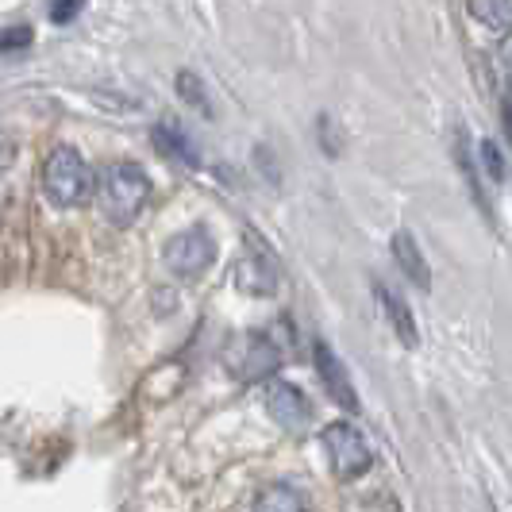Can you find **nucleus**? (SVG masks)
<instances>
[{"label":"nucleus","mask_w":512,"mask_h":512,"mask_svg":"<svg viewBox=\"0 0 512 512\" xmlns=\"http://www.w3.org/2000/svg\"><path fill=\"white\" fill-rule=\"evenodd\" d=\"M97 205L112 228H131L151 197V178L139 162H108L97 174Z\"/></svg>","instance_id":"1"},{"label":"nucleus","mask_w":512,"mask_h":512,"mask_svg":"<svg viewBox=\"0 0 512 512\" xmlns=\"http://www.w3.org/2000/svg\"><path fill=\"white\" fill-rule=\"evenodd\" d=\"M97 189L93 166L74 147H54L43 162V193L54 208H77Z\"/></svg>","instance_id":"2"},{"label":"nucleus","mask_w":512,"mask_h":512,"mask_svg":"<svg viewBox=\"0 0 512 512\" xmlns=\"http://www.w3.org/2000/svg\"><path fill=\"white\" fill-rule=\"evenodd\" d=\"M320 443H324V451H328V466L335 470V478H343V482L362 478V474L374 466V451H370L366 436H362L355 424H347V420L328 424V428L320 432Z\"/></svg>","instance_id":"3"},{"label":"nucleus","mask_w":512,"mask_h":512,"mask_svg":"<svg viewBox=\"0 0 512 512\" xmlns=\"http://www.w3.org/2000/svg\"><path fill=\"white\" fill-rule=\"evenodd\" d=\"M162 262H166V270L178 274V278H201L208 266L216 262V239H212V231L201 228V224L178 231V235L166 243Z\"/></svg>","instance_id":"4"},{"label":"nucleus","mask_w":512,"mask_h":512,"mask_svg":"<svg viewBox=\"0 0 512 512\" xmlns=\"http://www.w3.org/2000/svg\"><path fill=\"white\" fill-rule=\"evenodd\" d=\"M278 362H282V355H278V347H274L270 335L247 332L231 343L228 370L239 382H270V374L278 370Z\"/></svg>","instance_id":"5"},{"label":"nucleus","mask_w":512,"mask_h":512,"mask_svg":"<svg viewBox=\"0 0 512 512\" xmlns=\"http://www.w3.org/2000/svg\"><path fill=\"white\" fill-rule=\"evenodd\" d=\"M262 405H266V412L282 424L285 432H293V436L308 432V424H312V401L301 393V385L270 378V382L262 385Z\"/></svg>","instance_id":"6"},{"label":"nucleus","mask_w":512,"mask_h":512,"mask_svg":"<svg viewBox=\"0 0 512 512\" xmlns=\"http://www.w3.org/2000/svg\"><path fill=\"white\" fill-rule=\"evenodd\" d=\"M312 362H316V374H320L324 389L332 393L335 405L347 412H359V393H355V385L347 378V366L339 362V355H335L332 347L328 343H316L312 347Z\"/></svg>","instance_id":"7"},{"label":"nucleus","mask_w":512,"mask_h":512,"mask_svg":"<svg viewBox=\"0 0 512 512\" xmlns=\"http://www.w3.org/2000/svg\"><path fill=\"white\" fill-rule=\"evenodd\" d=\"M235 289L247 293V297H270L278 289V262L266 255V251H251L235 262Z\"/></svg>","instance_id":"8"},{"label":"nucleus","mask_w":512,"mask_h":512,"mask_svg":"<svg viewBox=\"0 0 512 512\" xmlns=\"http://www.w3.org/2000/svg\"><path fill=\"white\" fill-rule=\"evenodd\" d=\"M389 251H393V262H397V270L409 278L416 289H432V270H428V258L424 251L416 247V239H412L409 231H393V239H389Z\"/></svg>","instance_id":"9"},{"label":"nucleus","mask_w":512,"mask_h":512,"mask_svg":"<svg viewBox=\"0 0 512 512\" xmlns=\"http://www.w3.org/2000/svg\"><path fill=\"white\" fill-rule=\"evenodd\" d=\"M374 293H378V301H382V312H385V320H389V328H393V335H397L409 351H416V347H420V332H416V316H412L409 301H405L397 289H389V285H374Z\"/></svg>","instance_id":"10"},{"label":"nucleus","mask_w":512,"mask_h":512,"mask_svg":"<svg viewBox=\"0 0 512 512\" xmlns=\"http://www.w3.org/2000/svg\"><path fill=\"white\" fill-rule=\"evenodd\" d=\"M154 147L166 154V158H181V162H189V166H201V154H197V143L178 128V120H162V124H154Z\"/></svg>","instance_id":"11"},{"label":"nucleus","mask_w":512,"mask_h":512,"mask_svg":"<svg viewBox=\"0 0 512 512\" xmlns=\"http://www.w3.org/2000/svg\"><path fill=\"white\" fill-rule=\"evenodd\" d=\"M251 512H305V501L297 497V489H289V486H266L255 497Z\"/></svg>","instance_id":"12"},{"label":"nucleus","mask_w":512,"mask_h":512,"mask_svg":"<svg viewBox=\"0 0 512 512\" xmlns=\"http://www.w3.org/2000/svg\"><path fill=\"white\" fill-rule=\"evenodd\" d=\"M466 12H470L478 24L493 27V31H501V27H512V4H501V0H474Z\"/></svg>","instance_id":"13"},{"label":"nucleus","mask_w":512,"mask_h":512,"mask_svg":"<svg viewBox=\"0 0 512 512\" xmlns=\"http://www.w3.org/2000/svg\"><path fill=\"white\" fill-rule=\"evenodd\" d=\"M478 162H482V170H486L489 181H505V158L497 151V143H478Z\"/></svg>","instance_id":"14"},{"label":"nucleus","mask_w":512,"mask_h":512,"mask_svg":"<svg viewBox=\"0 0 512 512\" xmlns=\"http://www.w3.org/2000/svg\"><path fill=\"white\" fill-rule=\"evenodd\" d=\"M24 47H31V27L27 24H12L0 31V54L24 51Z\"/></svg>","instance_id":"15"},{"label":"nucleus","mask_w":512,"mask_h":512,"mask_svg":"<svg viewBox=\"0 0 512 512\" xmlns=\"http://www.w3.org/2000/svg\"><path fill=\"white\" fill-rule=\"evenodd\" d=\"M178 89H181V97H185L189 104H197L201 112H212V108H208V97L201 93V81H197L193 74H178Z\"/></svg>","instance_id":"16"},{"label":"nucleus","mask_w":512,"mask_h":512,"mask_svg":"<svg viewBox=\"0 0 512 512\" xmlns=\"http://www.w3.org/2000/svg\"><path fill=\"white\" fill-rule=\"evenodd\" d=\"M497 62H501V74H505V81L512 85V31L501 39V47H497Z\"/></svg>","instance_id":"17"},{"label":"nucleus","mask_w":512,"mask_h":512,"mask_svg":"<svg viewBox=\"0 0 512 512\" xmlns=\"http://www.w3.org/2000/svg\"><path fill=\"white\" fill-rule=\"evenodd\" d=\"M77 12H81V4H54L51 20H54V24H66V20H74Z\"/></svg>","instance_id":"18"},{"label":"nucleus","mask_w":512,"mask_h":512,"mask_svg":"<svg viewBox=\"0 0 512 512\" xmlns=\"http://www.w3.org/2000/svg\"><path fill=\"white\" fill-rule=\"evenodd\" d=\"M505 131H509V139H512V101L505 104Z\"/></svg>","instance_id":"19"}]
</instances>
